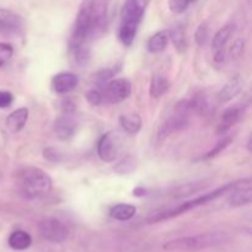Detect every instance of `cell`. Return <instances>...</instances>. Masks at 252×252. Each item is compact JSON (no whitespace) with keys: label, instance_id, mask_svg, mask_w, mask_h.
Listing matches in <instances>:
<instances>
[{"label":"cell","instance_id":"6da1fadb","mask_svg":"<svg viewBox=\"0 0 252 252\" xmlns=\"http://www.w3.org/2000/svg\"><path fill=\"white\" fill-rule=\"evenodd\" d=\"M106 15L105 0H84L81 4L70 36V51L80 65L88 63L90 58L89 42L103 30Z\"/></svg>","mask_w":252,"mask_h":252},{"label":"cell","instance_id":"7a4b0ae2","mask_svg":"<svg viewBox=\"0 0 252 252\" xmlns=\"http://www.w3.org/2000/svg\"><path fill=\"white\" fill-rule=\"evenodd\" d=\"M15 187L25 199H38L52 189V180L47 172L34 166H22L15 172Z\"/></svg>","mask_w":252,"mask_h":252},{"label":"cell","instance_id":"3957f363","mask_svg":"<svg viewBox=\"0 0 252 252\" xmlns=\"http://www.w3.org/2000/svg\"><path fill=\"white\" fill-rule=\"evenodd\" d=\"M149 2L150 0H126L123 4L118 37L125 46L129 47L134 42Z\"/></svg>","mask_w":252,"mask_h":252},{"label":"cell","instance_id":"277c9868","mask_svg":"<svg viewBox=\"0 0 252 252\" xmlns=\"http://www.w3.org/2000/svg\"><path fill=\"white\" fill-rule=\"evenodd\" d=\"M228 239L225 233H204L194 236H186L179 238L175 240L167 241L164 245V250L166 251H198L206 249L214 248Z\"/></svg>","mask_w":252,"mask_h":252},{"label":"cell","instance_id":"5b68a950","mask_svg":"<svg viewBox=\"0 0 252 252\" xmlns=\"http://www.w3.org/2000/svg\"><path fill=\"white\" fill-rule=\"evenodd\" d=\"M233 185L234 182H231V184H226L224 185V186L217 189L216 191L209 192V193H206V194H202V196L197 197V198L192 199V201L185 202V203L175 207L174 209H169V211H165V212H161V213L155 214V216H153L152 218H149V220L148 221H149V223H158V221L167 220V219H171V218H175V217L181 216V214L186 213V212L191 211V209L197 208V207L204 206V204L209 203V202L216 201L217 198L221 197L223 194L228 193L229 189L233 187Z\"/></svg>","mask_w":252,"mask_h":252},{"label":"cell","instance_id":"8992f818","mask_svg":"<svg viewBox=\"0 0 252 252\" xmlns=\"http://www.w3.org/2000/svg\"><path fill=\"white\" fill-rule=\"evenodd\" d=\"M192 111L189 108V100H182L175 108V113L161 126L159 130V139H165L174 133L184 130L189 126V116Z\"/></svg>","mask_w":252,"mask_h":252},{"label":"cell","instance_id":"52a82bcc","mask_svg":"<svg viewBox=\"0 0 252 252\" xmlns=\"http://www.w3.org/2000/svg\"><path fill=\"white\" fill-rule=\"evenodd\" d=\"M102 86L100 90L102 93L103 103H120L127 100L132 93V84L125 78L113 79Z\"/></svg>","mask_w":252,"mask_h":252},{"label":"cell","instance_id":"ba28073f","mask_svg":"<svg viewBox=\"0 0 252 252\" xmlns=\"http://www.w3.org/2000/svg\"><path fill=\"white\" fill-rule=\"evenodd\" d=\"M122 150V135L117 130H111L103 134L97 144V155L102 161L112 162Z\"/></svg>","mask_w":252,"mask_h":252},{"label":"cell","instance_id":"9c48e42d","mask_svg":"<svg viewBox=\"0 0 252 252\" xmlns=\"http://www.w3.org/2000/svg\"><path fill=\"white\" fill-rule=\"evenodd\" d=\"M39 235L46 241L61 244L69 238V228L57 218H44L38 224Z\"/></svg>","mask_w":252,"mask_h":252},{"label":"cell","instance_id":"30bf717a","mask_svg":"<svg viewBox=\"0 0 252 252\" xmlns=\"http://www.w3.org/2000/svg\"><path fill=\"white\" fill-rule=\"evenodd\" d=\"M228 202L231 207H243L251 203L252 189L251 180L244 179L234 182L233 187L229 189Z\"/></svg>","mask_w":252,"mask_h":252},{"label":"cell","instance_id":"8fae6325","mask_svg":"<svg viewBox=\"0 0 252 252\" xmlns=\"http://www.w3.org/2000/svg\"><path fill=\"white\" fill-rule=\"evenodd\" d=\"M25 21L19 14L9 9L0 7V33L14 36L24 31Z\"/></svg>","mask_w":252,"mask_h":252},{"label":"cell","instance_id":"7c38bea8","mask_svg":"<svg viewBox=\"0 0 252 252\" xmlns=\"http://www.w3.org/2000/svg\"><path fill=\"white\" fill-rule=\"evenodd\" d=\"M246 107L240 103L231 106V107L226 108L221 115L220 120H219L218 126H217V134L224 135L243 118L244 113H245Z\"/></svg>","mask_w":252,"mask_h":252},{"label":"cell","instance_id":"4fadbf2b","mask_svg":"<svg viewBox=\"0 0 252 252\" xmlns=\"http://www.w3.org/2000/svg\"><path fill=\"white\" fill-rule=\"evenodd\" d=\"M78 76L70 71H62L56 74L52 79V88L59 95H65L78 86Z\"/></svg>","mask_w":252,"mask_h":252},{"label":"cell","instance_id":"5bb4252c","mask_svg":"<svg viewBox=\"0 0 252 252\" xmlns=\"http://www.w3.org/2000/svg\"><path fill=\"white\" fill-rule=\"evenodd\" d=\"M54 132L58 139H71L76 132V121L73 117V113H63L54 123Z\"/></svg>","mask_w":252,"mask_h":252},{"label":"cell","instance_id":"9a60e30c","mask_svg":"<svg viewBox=\"0 0 252 252\" xmlns=\"http://www.w3.org/2000/svg\"><path fill=\"white\" fill-rule=\"evenodd\" d=\"M243 86L244 83L243 80H241L240 76L231 78L230 80L221 88V90L219 91V100H220L221 102H228V101L233 100L234 97H236V96L243 91Z\"/></svg>","mask_w":252,"mask_h":252},{"label":"cell","instance_id":"2e32d148","mask_svg":"<svg viewBox=\"0 0 252 252\" xmlns=\"http://www.w3.org/2000/svg\"><path fill=\"white\" fill-rule=\"evenodd\" d=\"M29 120V110L26 107H21L19 110L10 113L6 118V127L10 132L17 133L26 126Z\"/></svg>","mask_w":252,"mask_h":252},{"label":"cell","instance_id":"e0dca14e","mask_svg":"<svg viewBox=\"0 0 252 252\" xmlns=\"http://www.w3.org/2000/svg\"><path fill=\"white\" fill-rule=\"evenodd\" d=\"M170 36H169V30H161V31L157 32L153 34L148 41V51L150 53H161L166 49L167 44H169Z\"/></svg>","mask_w":252,"mask_h":252},{"label":"cell","instance_id":"ac0fdd59","mask_svg":"<svg viewBox=\"0 0 252 252\" xmlns=\"http://www.w3.org/2000/svg\"><path fill=\"white\" fill-rule=\"evenodd\" d=\"M10 248L16 251H24L29 249L32 244V238L29 233L24 230H16L11 233L7 240Z\"/></svg>","mask_w":252,"mask_h":252},{"label":"cell","instance_id":"d6986e66","mask_svg":"<svg viewBox=\"0 0 252 252\" xmlns=\"http://www.w3.org/2000/svg\"><path fill=\"white\" fill-rule=\"evenodd\" d=\"M135 213H137V208L134 206H132V204L128 203L116 204L110 211V216L113 219L120 221L129 220V219H132L135 216Z\"/></svg>","mask_w":252,"mask_h":252},{"label":"cell","instance_id":"ffe728a7","mask_svg":"<svg viewBox=\"0 0 252 252\" xmlns=\"http://www.w3.org/2000/svg\"><path fill=\"white\" fill-rule=\"evenodd\" d=\"M170 88V81L166 76L161 74H154L150 81V95L154 98L161 97L164 94L167 93Z\"/></svg>","mask_w":252,"mask_h":252},{"label":"cell","instance_id":"44dd1931","mask_svg":"<svg viewBox=\"0 0 252 252\" xmlns=\"http://www.w3.org/2000/svg\"><path fill=\"white\" fill-rule=\"evenodd\" d=\"M234 33V25L228 24L224 27H221L213 37V41H212V47H213L214 51H218V49L225 48L226 43L229 42V39L231 38Z\"/></svg>","mask_w":252,"mask_h":252},{"label":"cell","instance_id":"7402d4cb","mask_svg":"<svg viewBox=\"0 0 252 252\" xmlns=\"http://www.w3.org/2000/svg\"><path fill=\"white\" fill-rule=\"evenodd\" d=\"M120 125L128 134H135L142 128V118L139 115H122L120 117Z\"/></svg>","mask_w":252,"mask_h":252},{"label":"cell","instance_id":"603a6c76","mask_svg":"<svg viewBox=\"0 0 252 252\" xmlns=\"http://www.w3.org/2000/svg\"><path fill=\"white\" fill-rule=\"evenodd\" d=\"M169 36L170 38L172 39V43H174V46L176 47L177 51H179L180 53L185 52V49H186L187 47V38H186V32H185L184 27L182 26L174 27V29L169 31Z\"/></svg>","mask_w":252,"mask_h":252},{"label":"cell","instance_id":"cb8c5ba5","mask_svg":"<svg viewBox=\"0 0 252 252\" xmlns=\"http://www.w3.org/2000/svg\"><path fill=\"white\" fill-rule=\"evenodd\" d=\"M199 185L198 184H193V185H184V186H180L177 189H175L172 191V197H176V198H182V197H187L191 196L192 193H196L198 192L199 189Z\"/></svg>","mask_w":252,"mask_h":252},{"label":"cell","instance_id":"d4e9b609","mask_svg":"<svg viewBox=\"0 0 252 252\" xmlns=\"http://www.w3.org/2000/svg\"><path fill=\"white\" fill-rule=\"evenodd\" d=\"M231 143V138L230 137H226L224 138L223 140H220V142L218 143V144L216 145V147L213 148V149L211 150V152H208L207 154H204L203 157L201 158L202 160H208V159H212V158H216L217 155L220 154L221 152H223L224 149H226V148L229 147V144Z\"/></svg>","mask_w":252,"mask_h":252},{"label":"cell","instance_id":"484cf974","mask_svg":"<svg viewBox=\"0 0 252 252\" xmlns=\"http://www.w3.org/2000/svg\"><path fill=\"white\" fill-rule=\"evenodd\" d=\"M14 54V48L9 43H0V68L6 65Z\"/></svg>","mask_w":252,"mask_h":252},{"label":"cell","instance_id":"4316f807","mask_svg":"<svg viewBox=\"0 0 252 252\" xmlns=\"http://www.w3.org/2000/svg\"><path fill=\"white\" fill-rule=\"evenodd\" d=\"M194 0H169V7L175 14H181L189 9Z\"/></svg>","mask_w":252,"mask_h":252},{"label":"cell","instance_id":"83f0119b","mask_svg":"<svg viewBox=\"0 0 252 252\" xmlns=\"http://www.w3.org/2000/svg\"><path fill=\"white\" fill-rule=\"evenodd\" d=\"M85 97L88 100V102L93 106H98L103 103L102 93H101L100 89H91V90H89L86 93Z\"/></svg>","mask_w":252,"mask_h":252},{"label":"cell","instance_id":"f1b7e54d","mask_svg":"<svg viewBox=\"0 0 252 252\" xmlns=\"http://www.w3.org/2000/svg\"><path fill=\"white\" fill-rule=\"evenodd\" d=\"M208 25H207V22H202L201 25H199V27L197 29L196 31V36H194V38H196V42L199 44V46H203V44H206V42L208 41Z\"/></svg>","mask_w":252,"mask_h":252},{"label":"cell","instance_id":"f546056e","mask_svg":"<svg viewBox=\"0 0 252 252\" xmlns=\"http://www.w3.org/2000/svg\"><path fill=\"white\" fill-rule=\"evenodd\" d=\"M133 169H134V160H133L130 157L123 159L122 161L118 162L117 166L115 167L116 172H118V174H122V175L129 174Z\"/></svg>","mask_w":252,"mask_h":252},{"label":"cell","instance_id":"4dcf8cb0","mask_svg":"<svg viewBox=\"0 0 252 252\" xmlns=\"http://www.w3.org/2000/svg\"><path fill=\"white\" fill-rule=\"evenodd\" d=\"M244 46H245V43H244L243 39H236V41L233 43V46H231V49H230L231 58H235V59L239 58V57L243 54Z\"/></svg>","mask_w":252,"mask_h":252},{"label":"cell","instance_id":"1f68e13d","mask_svg":"<svg viewBox=\"0 0 252 252\" xmlns=\"http://www.w3.org/2000/svg\"><path fill=\"white\" fill-rule=\"evenodd\" d=\"M214 64L217 66H223L226 63V59H228V53H226L225 48L218 49V51H214Z\"/></svg>","mask_w":252,"mask_h":252},{"label":"cell","instance_id":"d6a6232c","mask_svg":"<svg viewBox=\"0 0 252 252\" xmlns=\"http://www.w3.org/2000/svg\"><path fill=\"white\" fill-rule=\"evenodd\" d=\"M14 96L9 91H0V108H7L11 106Z\"/></svg>","mask_w":252,"mask_h":252}]
</instances>
